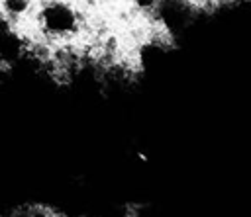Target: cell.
<instances>
[{
    "label": "cell",
    "mask_w": 251,
    "mask_h": 217,
    "mask_svg": "<svg viewBox=\"0 0 251 217\" xmlns=\"http://www.w3.org/2000/svg\"><path fill=\"white\" fill-rule=\"evenodd\" d=\"M43 23L49 31H69L75 25V14L63 4H49L43 10Z\"/></svg>",
    "instance_id": "obj_1"
},
{
    "label": "cell",
    "mask_w": 251,
    "mask_h": 217,
    "mask_svg": "<svg viewBox=\"0 0 251 217\" xmlns=\"http://www.w3.org/2000/svg\"><path fill=\"white\" fill-rule=\"evenodd\" d=\"M4 8L10 14H24L29 8V0H4Z\"/></svg>",
    "instance_id": "obj_2"
},
{
    "label": "cell",
    "mask_w": 251,
    "mask_h": 217,
    "mask_svg": "<svg viewBox=\"0 0 251 217\" xmlns=\"http://www.w3.org/2000/svg\"><path fill=\"white\" fill-rule=\"evenodd\" d=\"M139 8H151V6H155V2L157 0H133Z\"/></svg>",
    "instance_id": "obj_3"
}]
</instances>
